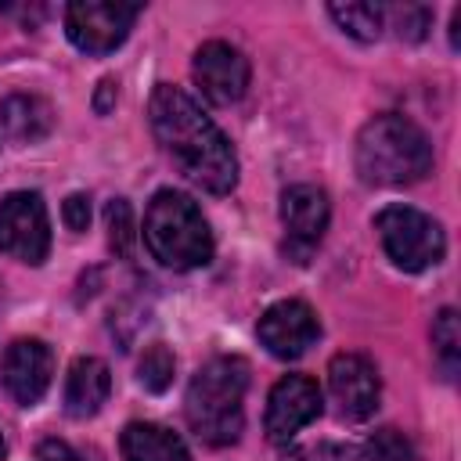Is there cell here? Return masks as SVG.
<instances>
[{
  "label": "cell",
  "mask_w": 461,
  "mask_h": 461,
  "mask_svg": "<svg viewBox=\"0 0 461 461\" xmlns=\"http://www.w3.org/2000/svg\"><path fill=\"white\" fill-rule=\"evenodd\" d=\"M148 122L173 166L209 194H227L238 184V155L223 130L198 108L191 94L158 83L148 97Z\"/></svg>",
  "instance_id": "obj_1"
},
{
  "label": "cell",
  "mask_w": 461,
  "mask_h": 461,
  "mask_svg": "<svg viewBox=\"0 0 461 461\" xmlns=\"http://www.w3.org/2000/svg\"><path fill=\"white\" fill-rule=\"evenodd\" d=\"M353 166L357 176L371 187H407L429 176L432 140L414 119L382 112L360 126L353 144Z\"/></svg>",
  "instance_id": "obj_2"
},
{
  "label": "cell",
  "mask_w": 461,
  "mask_h": 461,
  "mask_svg": "<svg viewBox=\"0 0 461 461\" xmlns=\"http://www.w3.org/2000/svg\"><path fill=\"white\" fill-rule=\"evenodd\" d=\"M245 389L249 364L241 357H212L209 364H202L184 396L191 432L209 447L238 443L245 429Z\"/></svg>",
  "instance_id": "obj_3"
},
{
  "label": "cell",
  "mask_w": 461,
  "mask_h": 461,
  "mask_svg": "<svg viewBox=\"0 0 461 461\" xmlns=\"http://www.w3.org/2000/svg\"><path fill=\"white\" fill-rule=\"evenodd\" d=\"M144 245L169 270H194L212 259V230L184 191H158L144 209Z\"/></svg>",
  "instance_id": "obj_4"
},
{
  "label": "cell",
  "mask_w": 461,
  "mask_h": 461,
  "mask_svg": "<svg viewBox=\"0 0 461 461\" xmlns=\"http://www.w3.org/2000/svg\"><path fill=\"white\" fill-rule=\"evenodd\" d=\"M375 230H378L385 256L407 274L436 267L447 252V234H443L439 220H432L429 212L411 209V205H385L375 216Z\"/></svg>",
  "instance_id": "obj_5"
},
{
  "label": "cell",
  "mask_w": 461,
  "mask_h": 461,
  "mask_svg": "<svg viewBox=\"0 0 461 461\" xmlns=\"http://www.w3.org/2000/svg\"><path fill=\"white\" fill-rule=\"evenodd\" d=\"M140 4L122 0H76L65 7V32L86 54H112L133 29Z\"/></svg>",
  "instance_id": "obj_6"
},
{
  "label": "cell",
  "mask_w": 461,
  "mask_h": 461,
  "mask_svg": "<svg viewBox=\"0 0 461 461\" xmlns=\"http://www.w3.org/2000/svg\"><path fill=\"white\" fill-rule=\"evenodd\" d=\"M0 252L40 267L50 252V220L36 191H11L0 202Z\"/></svg>",
  "instance_id": "obj_7"
},
{
  "label": "cell",
  "mask_w": 461,
  "mask_h": 461,
  "mask_svg": "<svg viewBox=\"0 0 461 461\" xmlns=\"http://www.w3.org/2000/svg\"><path fill=\"white\" fill-rule=\"evenodd\" d=\"M328 194L313 184H292L281 191V223H285V256L306 263L328 230Z\"/></svg>",
  "instance_id": "obj_8"
},
{
  "label": "cell",
  "mask_w": 461,
  "mask_h": 461,
  "mask_svg": "<svg viewBox=\"0 0 461 461\" xmlns=\"http://www.w3.org/2000/svg\"><path fill=\"white\" fill-rule=\"evenodd\" d=\"M321 407H324L321 385L310 375H281L267 396V414H263L267 439L274 447H288V439L299 429H306L321 414Z\"/></svg>",
  "instance_id": "obj_9"
},
{
  "label": "cell",
  "mask_w": 461,
  "mask_h": 461,
  "mask_svg": "<svg viewBox=\"0 0 461 461\" xmlns=\"http://www.w3.org/2000/svg\"><path fill=\"white\" fill-rule=\"evenodd\" d=\"M328 389L342 421H367L382 400L378 367L360 353H339L328 364Z\"/></svg>",
  "instance_id": "obj_10"
},
{
  "label": "cell",
  "mask_w": 461,
  "mask_h": 461,
  "mask_svg": "<svg viewBox=\"0 0 461 461\" xmlns=\"http://www.w3.org/2000/svg\"><path fill=\"white\" fill-rule=\"evenodd\" d=\"M191 76H194V83H198V90L209 104L227 108L249 86V58L238 47L223 43V40H209L194 50Z\"/></svg>",
  "instance_id": "obj_11"
},
{
  "label": "cell",
  "mask_w": 461,
  "mask_h": 461,
  "mask_svg": "<svg viewBox=\"0 0 461 461\" xmlns=\"http://www.w3.org/2000/svg\"><path fill=\"white\" fill-rule=\"evenodd\" d=\"M256 335H259V342L267 346L270 357L299 360L321 339V321L303 299H281L259 317Z\"/></svg>",
  "instance_id": "obj_12"
},
{
  "label": "cell",
  "mask_w": 461,
  "mask_h": 461,
  "mask_svg": "<svg viewBox=\"0 0 461 461\" xmlns=\"http://www.w3.org/2000/svg\"><path fill=\"white\" fill-rule=\"evenodd\" d=\"M50 375H54V357H50V346L47 342H40V339H18V342L7 346L4 364H0V382H4V389L22 407L40 403V396L50 385Z\"/></svg>",
  "instance_id": "obj_13"
},
{
  "label": "cell",
  "mask_w": 461,
  "mask_h": 461,
  "mask_svg": "<svg viewBox=\"0 0 461 461\" xmlns=\"http://www.w3.org/2000/svg\"><path fill=\"white\" fill-rule=\"evenodd\" d=\"M112 393L108 364L97 357H76L65 375V414L68 418H94Z\"/></svg>",
  "instance_id": "obj_14"
},
{
  "label": "cell",
  "mask_w": 461,
  "mask_h": 461,
  "mask_svg": "<svg viewBox=\"0 0 461 461\" xmlns=\"http://www.w3.org/2000/svg\"><path fill=\"white\" fill-rule=\"evenodd\" d=\"M0 130L11 144H36L54 130V108L36 94H11L0 101Z\"/></svg>",
  "instance_id": "obj_15"
},
{
  "label": "cell",
  "mask_w": 461,
  "mask_h": 461,
  "mask_svg": "<svg viewBox=\"0 0 461 461\" xmlns=\"http://www.w3.org/2000/svg\"><path fill=\"white\" fill-rule=\"evenodd\" d=\"M122 461H191L184 439L155 421H130L119 436Z\"/></svg>",
  "instance_id": "obj_16"
},
{
  "label": "cell",
  "mask_w": 461,
  "mask_h": 461,
  "mask_svg": "<svg viewBox=\"0 0 461 461\" xmlns=\"http://www.w3.org/2000/svg\"><path fill=\"white\" fill-rule=\"evenodd\" d=\"M317 461H418L414 447L396 429H378L364 443H328L317 450Z\"/></svg>",
  "instance_id": "obj_17"
},
{
  "label": "cell",
  "mask_w": 461,
  "mask_h": 461,
  "mask_svg": "<svg viewBox=\"0 0 461 461\" xmlns=\"http://www.w3.org/2000/svg\"><path fill=\"white\" fill-rule=\"evenodd\" d=\"M328 14L335 18V25L360 40V43H371L382 36L385 29V7L382 4H328Z\"/></svg>",
  "instance_id": "obj_18"
},
{
  "label": "cell",
  "mask_w": 461,
  "mask_h": 461,
  "mask_svg": "<svg viewBox=\"0 0 461 461\" xmlns=\"http://www.w3.org/2000/svg\"><path fill=\"white\" fill-rule=\"evenodd\" d=\"M432 353H436L443 378H454L461 364V324H457V310L450 306H443L432 321Z\"/></svg>",
  "instance_id": "obj_19"
},
{
  "label": "cell",
  "mask_w": 461,
  "mask_h": 461,
  "mask_svg": "<svg viewBox=\"0 0 461 461\" xmlns=\"http://www.w3.org/2000/svg\"><path fill=\"white\" fill-rule=\"evenodd\" d=\"M173 371H176V360H173L169 346H162V342H151L137 360V382L148 393H166L173 385Z\"/></svg>",
  "instance_id": "obj_20"
},
{
  "label": "cell",
  "mask_w": 461,
  "mask_h": 461,
  "mask_svg": "<svg viewBox=\"0 0 461 461\" xmlns=\"http://www.w3.org/2000/svg\"><path fill=\"white\" fill-rule=\"evenodd\" d=\"M104 223H108V245L115 256H130L133 252V212L122 198H112L104 209Z\"/></svg>",
  "instance_id": "obj_21"
},
{
  "label": "cell",
  "mask_w": 461,
  "mask_h": 461,
  "mask_svg": "<svg viewBox=\"0 0 461 461\" xmlns=\"http://www.w3.org/2000/svg\"><path fill=\"white\" fill-rule=\"evenodd\" d=\"M385 14H393L396 36L407 40V43L425 40V29H429V22H432L429 7H418V4H403V7H393V11H385Z\"/></svg>",
  "instance_id": "obj_22"
},
{
  "label": "cell",
  "mask_w": 461,
  "mask_h": 461,
  "mask_svg": "<svg viewBox=\"0 0 461 461\" xmlns=\"http://www.w3.org/2000/svg\"><path fill=\"white\" fill-rule=\"evenodd\" d=\"M36 461H97V454H86L65 439H43L36 447Z\"/></svg>",
  "instance_id": "obj_23"
},
{
  "label": "cell",
  "mask_w": 461,
  "mask_h": 461,
  "mask_svg": "<svg viewBox=\"0 0 461 461\" xmlns=\"http://www.w3.org/2000/svg\"><path fill=\"white\" fill-rule=\"evenodd\" d=\"M61 220L68 230H86L90 227V198L86 194H68L61 205Z\"/></svg>",
  "instance_id": "obj_24"
},
{
  "label": "cell",
  "mask_w": 461,
  "mask_h": 461,
  "mask_svg": "<svg viewBox=\"0 0 461 461\" xmlns=\"http://www.w3.org/2000/svg\"><path fill=\"white\" fill-rule=\"evenodd\" d=\"M112 104H115V79H101V83H97V97H94V108L104 115Z\"/></svg>",
  "instance_id": "obj_25"
},
{
  "label": "cell",
  "mask_w": 461,
  "mask_h": 461,
  "mask_svg": "<svg viewBox=\"0 0 461 461\" xmlns=\"http://www.w3.org/2000/svg\"><path fill=\"white\" fill-rule=\"evenodd\" d=\"M457 29H461V11H454V18H450V47L457 50Z\"/></svg>",
  "instance_id": "obj_26"
},
{
  "label": "cell",
  "mask_w": 461,
  "mask_h": 461,
  "mask_svg": "<svg viewBox=\"0 0 461 461\" xmlns=\"http://www.w3.org/2000/svg\"><path fill=\"white\" fill-rule=\"evenodd\" d=\"M285 461H306V457H303V454H288Z\"/></svg>",
  "instance_id": "obj_27"
},
{
  "label": "cell",
  "mask_w": 461,
  "mask_h": 461,
  "mask_svg": "<svg viewBox=\"0 0 461 461\" xmlns=\"http://www.w3.org/2000/svg\"><path fill=\"white\" fill-rule=\"evenodd\" d=\"M0 457H4V436H0Z\"/></svg>",
  "instance_id": "obj_28"
}]
</instances>
